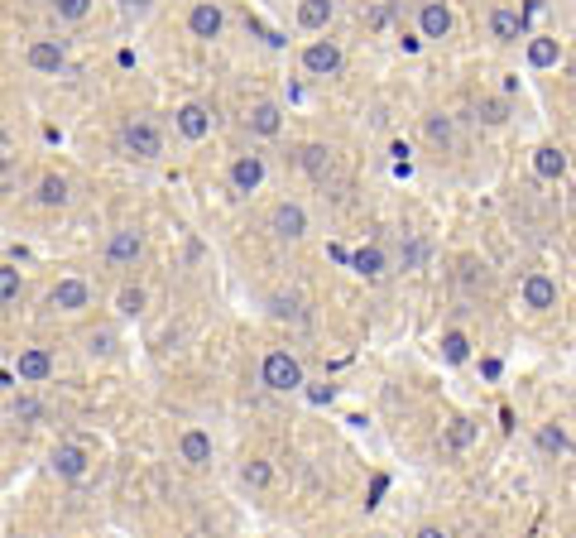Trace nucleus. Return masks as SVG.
I'll return each mask as SVG.
<instances>
[{
	"label": "nucleus",
	"mask_w": 576,
	"mask_h": 538,
	"mask_svg": "<svg viewBox=\"0 0 576 538\" xmlns=\"http://www.w3.org/2000/svg\"><path fill=\"white\" fill-rule=\"evenodd\" d=\"M461 284H466V288H485V265L466 260V265H461Z\"/></svg>",
	"instance_id": "obj_34"
},
{
	"label": "nucleus",
	"mask_w": 576,
	"mask_h": 538,
	"mask_svg": "<svg viewBox=\"0 0 576 538\" xmlns=\"http://www.w3.org/2000/svg\"><path fill=\"white\" fill-rule=\"evenodd\" d=\"M245 126H250V135H260V140H274V135L284 130V111H279L274 101H255L245 111Z\"/></svg>",
	"instance_id": "obj_16"
},
{
	"label": "nucleus",
	"mask_w": 576,
	"mask_h": 538,
	"mask_svg": "<svg viewBox=\"0 0 576 538\" xmlns=\"http://www.w3.org/2000/svg\"><path fill=\"white\" fill-rule=\"evenodd\" d=\"M428 140L447 145V140H452V120H447V116H428Z\"/></svg>",
	"instance_id": "obj_33"
},
{
	"label": "nucleus",
	"mask_w": 576,
	"mask_h": 538,
	"mask_svg": "<svg viewBox=\"0 0 576 538\" xmlns=\"http://www.w3.org/2000/svg\"><path fill=\"white\" fill-rule=\"evenodd\" d=\"M15 419H20V423H39V419H44V404H39L34 394H20V399H15Z\"/></svg>",
	"instance_id": "obj_31"
},
{
	"label": "nucleus",
	"mask_w": 576,
	"mask_h": 538,
	"mask_svg": "<svg viewBox=\"0 0 576 538\" xmlns=\"http://www.w3.org/2000/svg\"><path fill=\"white\" fill-rule=\"evenodd\" d=\"M221 30H226V10H221L217 0H198V5L188 10V34L192 39L212 44V39H221Z\"/></svg>",
	"instance_id": "obj_4"
},
{
	"label": "nucleus",
	"mask_w": 576,
	"mask_h": 538,
	"mask_svg": "<svg viewBox=\"0 0 576 538\" xmlns=\"http://www.w3.org/2000/svg\"><path fill=\"white\" fill-rule=\"evenodd\" d=\"M10 169V154H5V149H0V173H5Z\"/></svg>",
	"instance_id": "obj_38"
},
{
	"label": "nucleus",
	"mask_w": 576,
	"mask_h": 538,
	"mask_svg": "<svg viewBox=\"0 0 576 538\" xmlns=\"http://www.w3.org/2000/svg\"><path fill=\"white\" fill-rule=\"evenodd\" d=\"M442 356H447L452 366L471 361V337H466V332H447V337H442Z\"/></svg>",
	"instance_id": "obj_27"
},
{
	"label": "nucleus",
	"mask_w": 576,
	"mask_h": 538,
	"mask_svg": "<svg viewBox=\"0 0 576 538\" xmlns=\"http://www.w3.org/2000/svg\"><path fill=\"white\" fill-rule=\"evenodd\" d=\"M173 126H178V135L182 140H207V135H212V111H207L202 101H182L178 111H173Z\"/></svg>",
	"instance_id": "obj_9"
},
{
	"label": "nucleus",
	"mask_w": 576,
	"mask_h": 538,
	"mask_svg": "<svg viewBox=\"0 0 576 538\" xmlns=\"http://www.w3.org/2000/svg\"><path fill=\"white\" fill-rule=\"evenodd\" d=\"M332 15H336V0H303V5H298V30L322 34L332 24Z\"/></svg>",
	"instance_id": "obj_18"
},
{
	"label": "nucleus",
	"mask_w": 576,
	"mask_h": 538,
	"mask_svg": "<svg viewBox=\"0 0 576 538\" xmlns=\"http://www.w3.org/2000/svg\"><path fill=\"white\" fill-rule=\"evenodd\" d=\"M241 481H245L250 490H264V486H270V481H274V466L264 462V457H250V462L241 466Z\"/></svg>",
	"instance_id": "obj_26"
},
{
	"label": "nucleus",
	"mask_w": 576,
	"mask_h": 538,
	"mask_svg": "<svg viewBox=\"0 0 576 538\" xmlns=\"http://www.w3.org/2000/svg\"><path fill=\"white\" fill-rule=\"evenodd\" d=\"M20 294H24V279H20V269L0 265V303H15Z\"/></svg>",
	"instance_id": "obj_30"
},
{
	"label": "nucleus",
	"mask_w": 576,
	"mask_h": 538,
	"mask_svg": "<svg viewBox=\"0 0 576 538\" xmlns=\"http://www.w3.org/2000/svg\"><path fill=\"white\" fill-rule=\"evenodd\" d=\"M538 443H543L547 452H572V437L562 433V428H543V433H538Z\"/></svg>",
	"instance_id": "obj_32"
},
{
	"label": "nucleus",
	"mask_w": 576,
	"mask_h": 538,
	"mask_svg": "<svg viewBox=\"0 0 576 538\" xmlns=\"http://www.w3.org/2000/svg\"><path fill=\"white\" fill-rule=\"evenodd\" d=\"M562 63V44H557V39L553 34H533L528 39V67H538V73H543V67H557Z\"/></svg>",
	"instance_id": "obj_19"
},
{
	"label": "nucleus",
	"mask_w": 576,
	"mask_h": 538,
	"mask_svg": "<svg viewBox=\"0 0 576 538\" xmlns=\"http://www.w3.org/2000/svg\"><path fill=\"white\" fill-rule=\"evenodd\" d=\"M260 384H264V390H274V394L303 390V361L293 351H270L260 361Z\"/></svg>",
	"instance_id": "obj_1"
},
{
	"label": "nucleus",
	"mask_w": 576,
	"mask_h": 538,
	"mask_svg": "<svg viewBox=\"0 0 576 538\" xmlns=\"http://www.w3.org/2000/svg\"><path fill=\"white\" fill-rule=\"evenodd\" d=\"M475 120L504 126V120H510V101H504V96H481V101H475Z\"/></svg>",
	"instance_id": "obj_23"
},
{
	"label": "nucleus",
	"mask_w": 576,
	"mask_h": 538,
	"mask_svg": "<svg viewBox=\"0 0 576 538\" xmlns=\"http://www.w3.org/2000/svg\"><path fill=\"white\" fill-rule=\"evenodd\" d=\"M39 207H67V198H73V188H67V178L63 173H44L39 178Z\"/></svg>",
	"instance_id": "obj_20"
},
{
	"label": "nucleus",
	"mask_w": 576,
	"mask_h": 538,
	"mask_svg": "<svg viewBox=\"0 0 576 538\" xmlns=\"http://www.w3.org/2000/svg\"><path fill=\"white\" fill-rule=\"evenodd\" d=\"M15 375H20V384H44L53 375V351L49 347H24L15 356Z\"/></svg>",
	"instance_id": "obj_12"
},
{
	"label": "nucleus",
	"mask_w": 576,
	"mask_h": 538,
	"mask_svg": "<svg viewBox=\"0 0 576 538\" xmlns=\"http://www.w3.org/2000/svg\"><path fill=\"white\" fill-rule=\"evenodd\" d=\"M264 183V154H241L231 163V188L235 192H260Z\"/></svg>",
	"instance_id": "obj_17"
},
{
	"label": "nucleus",
	"mask_w": 576,
	"mask_h": 538,
	"mask_svg": "<svg viewBox=\"0 0 576 538\" xmlns=\"http://www.w3.org/2000/svg\"><path fill=\"white\" fill-rule=\"evenodd\" d=\"M485 30H490L495 44H518V39H524V15H518L514 5H495L490 20H485Z\"/></svg>",
	"instance_id": "obj_14"
},
{
	"label": "nucleus",
	"mask_w": 576,
	"mask_h": 538,
	"mask_svg": "<svg viewBox=\"0 0 576 538\" xmlns=\"http://www.w3.org/2000/svg\"><path fill=\"white\" fill-rule=\"evenodd\" d=\"M49 466H53V476H58V481H82L92 472V452L82 443H58V447H53V457H49Z\"/></svg>",
	"instance_id": "obj_5"
},
{
	"label": "nucleus",
	"mask_w": 576,
	"mask_h": 538,
	"mask_svg": "<svg viewBox=\"0 0 576 538\" xmlns=\"http://www.w3.org/2000/svg\"><path fill=\"white\" fill-rule=\"evenodd\" d=\"M298 163H303L313 178H322V173H327V163H332V149H327V145H303V149H298Z\"/></svg>",
	"instance_id": "obj_25"
},
{
	"label": "nucleus",
	"mask_w": 576,
	"mask_h": 538,
	"mask_svg": "<svg viewBox=\"0 0 576 538\" xmlns=\"http://www.w3.org/2000/svg\"><path fill=\"white\" fill-rule=\"evenodd\" d=\"M212 433H202V428H182L178 437V462H188L192 472H202V466H212Z\"/></svg>",
	"instance_id": "obj_10"
},
{
	"label": "nucleus",
	"mask_w": 576,
	"mask_h": 538,
	"mask_svg": "<svg viewBox=\"0 0 576 538\" xmlns=\"http://www.w3.org/2000/svg\"><path fill=\"white\" fill-rule=\"evenodd\" d=\"M346 67V53L332 44V39H313V44L303 49V73L307 77H336Z\"/></svg>",
	"instance_id": "obj_3"
},
{
	"label": "nucleus",
	"mask_w": 576,
	"mask_h": 538,
	"mask_svg": "<svg viewBox=\"0 0 576 538\" xmlns=\"http://www.w3.org/2000/svg\"><path fill=\"white\" fill-rule=\"evenodd\" d=\"M49 5H53V15L67 20V24H77V20L92 15V0H49Z\"/></svg>",
	"instance_id": "obj_28"
},
{
	"label": "nucleus",
	"mask_w": 576,
	"mask_h": 538,
	"mask_svg": "<svg viewBox=\"0 0 576 538\" xmlns=\"http://www.w3.org/2000/svg\"><path fill=\"white\" fill-rule=\"evenodd\" d=\"M87 351L92 356H111V351H116V337H111V332H92L87 337Z\"/></svg>",
	"instance_id": "obj_36"
},
{
	"label": "nucleus",
	"mask_w": 576,
	"mask_h": 538,
	"mask_svg": "<svg viewBox=\"0 0 576 538\" xmlns=\"http://www.w3.org/2000/svg\"><path fill=\"white\" fill-rule=\"evenodd\" d=\"M24 63H30L34 73H63V63H67V49L58 44V39H34V44L24 49Z\"/></svg>",
	"instance_id": "obj_15"
},
{
	"label": "nucleus",
	"mask_w": 576,
	"mask_h": 538,
	"mask_svg": "<svg viewBox=\"0 0 576 538\" xmlns=\"http://www.w3.org/2000/svg\"><path fill=\"white\" fill-rule=\"evenodd\" d=\"M533 169H538V178H562L567 173V154L557 145H538L533 149Z\"/></svg>",
	"instance_id": "obj_21"
},
{
	"label": "nucleus",
	"mask_w": 576,
	"mask_h": 538,
	"mask_svg": "<svg viewBox=\"0 0 576 538\" xmlns=\"http://www.w3.org/2000/svg\"><path fill=\"white\" fill-rule=\"evenodd\" d=\"M518 303H524L528 313H547V308H557V279L553 274H543V269H533L524 284H518Z\"/></svg>",
	"instance_id": "obj_7"
},
{
	"label": "nucleus",
	"mask_w": 576,
	"mask_h": 538,
	"mask_svg": "<svg viewBox=\"0 0 576 538\" xmlns=\"http://www.w3.org/2000/svg\"><path fill=\"white\" fill-rule=\"evenodd\" d=\"M413 538H452V534H447V529H438V524H423V529H418Z\"/></svg>",
	"instance_id": "obj_37"
},
{
	"label": "nucleus",
	"mask_w": 576,
	"mask_h": 538,
	"mask_svg": "<svg viewBox=\"0 0 576 538\" xmlns=\"http://www.w3.org/2000/svg\"><path fill=\"white\" fill-rule=\"evenodd\" d=\"M120 145H125V154H135V159H159L164 154V130L154 126V120H130V126L120 130Z\"/></svg>",
	"instance_id": "obj_2"
},
{
	"label": "nucleus",
	"mask_w": 576,
	"mask_h": 538,
	"mask_svg": "<svg viewBox=\"0 0 576 538\" xmlns=\"http://www.w3.org/2000/svg\"><path fill=\"white\" fill-rule=\"evenodd\" d=\"M92 303V288L87 279H77V274H67V279H58L49 288V308H58V313H82Z\"/></svg>",
	"instance_id": "obj_8"
},
{
	"label": "nucleus",
	"mask_w": 576,
	"mask_h": 538,
	"mask_svg": "<svg viewBox=\"0 0 576 538\" xmlns=\"http://www.w3.org/2000/svg\"><path fill=\"white\" fill-rule=\"evenodd\" d=\"M418 34L423 39L452 34V5H447V0H423V5H418Z\"/></svg>",
	"instance_id": "obj_13"
},
{
	"label": "nucleus",
	"mask_w": 576,
	"mask_h": 538,
	"mask_svg": "<svg viewBox=\"0 0 576 538\" xmlns=\"http://www.w3.org/2000/svg\"><path fill=\"white\" fill-rule=\"evenodd\" d=\"M139 255H145V236H139L135 226H116V231H111V241H106V265L130 269Z\"/></svg>",
	"instance_id": "obj_6"
},
{
	"label": "nucleus",
	"mask_w": 576,
	"mask_h": 538,
	"mask_svg": "<svg viewBox=\"0 0 576 538\" xmlns=\"http://www.w3.org/2000/svg\"><path fill=\"white\" fill-rule=\"evenodd\" d=\"M423 260H428V245H423V241H409V245H403V269H418Z\"/></svg>",
	"instance_id": "obj_35"
},
{
	"label": "nucleus",
	"mask_w": 576,
	"mask_h": 538,
	"mask_svg": "<svg viewBox=\"0 0 576 538\" xmlns=\"http://www.w3.org/2000/svg\"><path fill=\"white\" fill-rule=\"evenodd\" d=\"M350 269H356L360 279H385V251H379V245H365V251L350 255Z\"/></svg>",
	"instance_id": "obj_22"
},
{
	"label": "nucleus",
	"mask_w": 576,
	"mask_h": 538,
	"mask_svg": "<svg viewBox=\"0 0 576 538\" xmlns=\"http://www.w3.org/2000/svg\"><path fill=\"white\" fill-rule=\"evenodd\" d=\"M471 443H475V423L471 419H452V428H447V447L466 452Z\"/></svg>",
	"instance_id": "obj_29"
},
{
	"label": "nucleus",
	"mask_w": 576,
	"mask_h": 538,
	"mask_svg": "<svg viewBox=\"0 0 576 538\" xmlns=\"http://www.w3.org/2000/svg\"><path fill=\"white\" fill-rule=\"evenodd\" d=\"M145 303H149L145 288H139V284H125L120 294H116V313H120V317H139V313H145Z\"/></svg>",
	"instance_id": "obj_24"
},
{
	"label": "nucleus",
	"mask_w": 576,
	"mask_h": 538,
	"mask_svg": "<svg viewBox=\"0 0 576 538\" xmlns=\"http://www.w3.org/2000/svg\"><path fill=\"white\" fill-rule=\"evenodd\" d=\"M270 231L279 241H303L307 236V212L298 202H279L274 212H270Z\"/></svg>",
	"instance_id": "obj_11"
}]
</instances>
